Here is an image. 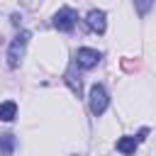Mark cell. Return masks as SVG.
Returning a JSON list of instances; mask_svg holds the SVG:
<instances>
[{"label": "cell", "instance_id": "obj_1", "mask_svg": "<svg viewBox=\"0 0 156 156\" xmlns=\"http://www.w3.org/2000/svg\"><path fill=\"white\" fill-rule=\"evenodd\" d=\"M29 37H32V34L24 29V32H20V34L12 39V44H10V49H7V66H10V68H17V66H20V58H22V54H24V46H27Z\"/></svg>", "mask_w": 156, "mask_h": 156}, {"label": "cell", "instance_id": "obj_2", "mask_svg": "<svg viewBox=\"0 0 156 156\" xmlns=\"http://www.w3.org/2000/svg\"><path fill=\"white\" fill-rule=\"evenodd\" d=\"M107 105H110V95H107L105 85H102V83H95V85L90 88V112H93L95 117H100V115L107 110Z\"/></svg>", "mask_w": 156, "mask_h": 156}, {"label": "cell", "instance_id": "obj_3", "mask_svg": "<svg viewBox=\"0 0 156 156\" xmlns=\"http://www.w3.org/2000/svg\"><path fill=\"white\" fill-rule=\"evenodd\" d=\"M76 22H78V12H76L73 7H58V12H56L54 20H51V24H54L58 32H73Z\"/></svg>", "mask_w": 156, "mask_h": 156}, {"label": "cell", "instance_id": "obj_4", "mask_svg": "<svg viewBox=\"0 0 156 156\" xmlns=\"http://www.w3.org/2000/svg\"><path fill=\"white\" fill-rule=\"evenodd\" d=\"M100 58H102V54L98 51V49H88V46H80L78 51H76V66L78 68H95L98 63H100Z\"/></svg>", "mask_w": 156, "mask_h": 156}, {"label": "cell", "instance_id": "obj_5", "mask_svg": "<svg viewBox=\"0 0 156 156\" xmlns=\"http://www.w3.org/2000/svg\"><path fill=\"white\" fill-rule=\"evenodd\" d=\"M85 22H88V27H90L93 32H98V34H105V29H107V17H105L102 10H90V12L85 15Z\"/></svg>", "mask_w": 156, "mask_h": 156}, {"label": "cell", "instance_id": "obj_6", "mask_svg": "<svg viewBox=\"0 0 156 156\" xmlns=\"http://www.w3.org/2000/svg\"><path fill=\"white\" fill-rule=\"evenodd\" d=\"M15 146H17V139H15V134H10V132L0 134V156H12Z\"/></svg>", "mask_w": 156, "mask_h": 156}, {"label": "cell", "instance_id": "obj_7", "mask_svg": "<svg viewBox=\"0 0 156 156\" xmlns=\"http://www.w3.org/2000/svg\"><path fill=\"white\" fill-rule=\"evenodd\" d=\"M117 151L124 154V156H132L136 151V139L134 136H119L117 139Z\"/></svg>", "mask_w": 156, "mask_h": 156}, {"label": "cell", "instance_id": "obj_8", "mask_svg": "<svg viewBox=\"0 0 156 156\" xmlns=\"http://www.w3.org/2000/svg\"><path fill=\"white\" fill-rule=\"evenodd\" d=\"M15 117H17V105H15L12 100L0 102V119H2V122H12Z\"/></svg>", "mask_w": 156, "mask_h": 156}, {"label": "cell", "instance_id": "obj_9", "mask_svg": "<svg viewBox=\"0 0 156 156\" xmlns=\"http://www.w3.org/2000/svg\"><path fill=\"white\" fill-rule=\"evenodd\" d=\"M73 68H76V63H73V66H71V68L66 71V83H68V85H71V90H73V93H76V95L80 98V93H83V83H80V78H76Z\"/></svg>", "mask_w": 156, "mask_h": 156}, {"label": "cell", "instance_id": "obj_10", "mask_svg": "<svg viewBox=\"0 0 156 156\" xmlns=\"http://www.w3.org/2000/svg\"><path fill=\"white\" fill-rule=\"evenodd\" d=\"M151 5H154V0H134V7H136V12H139L141 17L151 10Z\"/></svg>", "mask_w": 156, "mask_h": 156}, {"label": "cell", "instance_id": "obj_11", "mask_svg": "<svg viewBox=\"0 0 156 156\" xmlns=\"http://www.w3.org/2000/svg\"><path fill=\"white\" fill-rule=\"evenodd\" d=\"M146 134H149V127H144V129L139 132V136H134V139H136V141H144V139H146Z\"/></svg>", "mask_w": 156, "mask_h": 156}]
</instances>
